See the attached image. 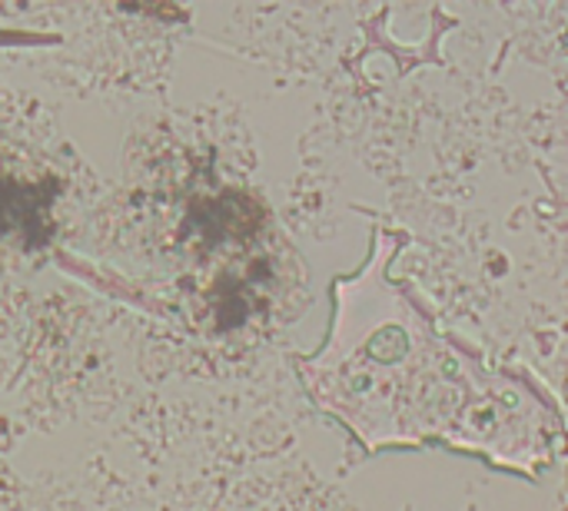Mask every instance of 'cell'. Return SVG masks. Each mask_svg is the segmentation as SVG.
<instances>
[{
    "mask_svg": "<svg viewBox=\"0 0 568 511\" xmlns=\"http://www.w3.org/2000/svg\"><path fill=\"white\" fill-rule=\"evenodd\" d=\"M393 249V236L379 233L369 263L336 283L333 333L300 369L310 396L369 452L446 442L532 472L546 456L542 409L436 336L389 283Z\"/></svg>",
    "mask_w": 568,
    "mask_h": 511,
    "instance_id": "1",
    "label": "cell"
}]
</instances>
